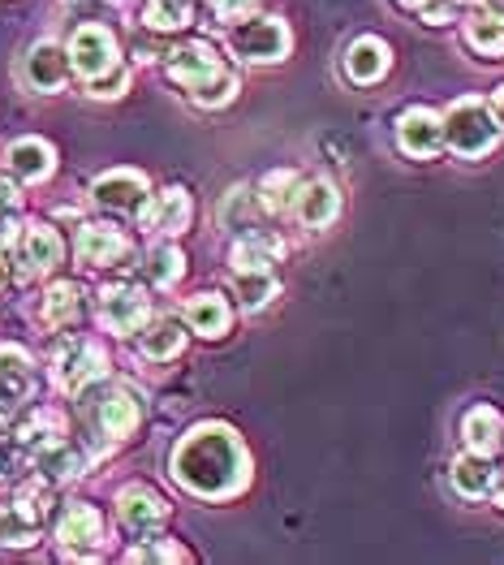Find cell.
<instances>
[{
  "instance_id": "f35d334b",
  "label": "cell",
  "mask_w": 504,
  "mask_h": 565,
  "mask_svg": "<svg viewBox=\"0 0 504 565\" xmlns=\"http://www.w3.org/2000/svg\"><path fill=\"white\" fill-rule=\"evenodd\" d=\"M406 9H431V0H401Z\"/></svg>"
},
{
  "instance_id": "d6986e66",
  "label": "cell",
  "mask_w": 504,
  "mask_h": 565,
  "mask_svg": "<svg viewBox=\"0 0 504 565\" xmlns=\"http://www.w3.org/2000/svg\"><path fill=\"white\" fill-rule=\"evenodd\" d=\"M293 212H298L302 225L323 230V225L336 221V212H341V194H336L332 182H307V186L298 190V199H293Z\"/></svg>"
},
{
  "instance_id": "e575fe53",
  "label": "cell",
  "mask_w": 504,
  "mask_h": 565,
  "mask_svg": "<svg viewBox=\"0 0 504 565\" xmlns=\"http://www.w3.org/2000/svg\"><path fill=\"white\" fill-rule=\"evenodd\" d=\"M126 87H130V74H126L121 65H117V70H108L104 78H92V83H87V92L99 95V99H108V95H121Z\"/></svg>"
},
{
  "instance_id": "8992f818",
  "label": "cell",
  "mask_w": 504,
  "mask_h": 565,
  "mask_svg": "<svg viewBox=\"0 0 504 565\" xmlns=\"http://www.w3.org/2000/svg\"><path fill=\"white\" fill-rule=\"evenodd\" d=\"M52 372L65 393H87V384L104 376V350L92 341H65L52 354Z\"/></svg>"
},
{
  "instance_id": "ffe728a7",
  "label": "cell",
  "mask_w": 504,
  "mask_h": 565,
  "mask_svg": "<svg viewBox=\"0 0 504 565\" xmlns=\"http://www.w3.org/2000/svg\"><path fill=\"white\" fill-rule=\"evenodd\" d=\"M461 436H465V449H470V454H483V458H492V454H496V449L504 445L501 415H496L492 406H474V411L461 419Z\"/></svg>"
},
{
  "instance_id": "7c38bea8",
  "label": "cell",
  "mask_w": 504,
  "mask_h": 565,
  "mask_svg": "<svg viewBox=\"0 0 504 565\" xmlns=\"http://www.w3.org/2000/svg\"><path fill=\"white\" fill-rule=\"evenodd\" d=\"M397 142H401V151L427 160V156H436V151L444 147V121H440L436 113H427V108H410V113L397 121Z\"/></svg>"
},
{
  "instance_id": "d6a6232c",
  "label": "cell",
  "mask_w": 504,
  "mask_h": 565,
  "mask_svg": "<svg viewBox=\"0 0 504 565\" xmlns=\"http://www.w3.org/2000/svg\"><path fill=\"white\" fill-rule=\"evenodd\" d=\"M250 207H255V194L246 186H233L225 194V203H221V221L229 230H250Z\"/></svg>"
},
{
  "instance_id": "7402d4cb",
  "label": "cell",
  "mask_w": 504,
  "mask_h": 565,
  "mask_svg": "<svg viewBox=\"0 0 504 565\" xmlns=\"http://www.w3.org/2000/svg\"><path fill=\"white\" fill-rule=\"evenodd\" d=\"M384 70H388V47L379 44V40H354V44H350V52H345V74H350V83L367 87L375 78H384Z\"/></svg>"
},
{
  "instance_id": "277c9868",
  "label": "cell",
  "mask_w": 504,
  "mask_h": 565,
  "mask_svg": "<svg viewBox=\"0 0 504 565\" xmlns=\"http://www.w3.org/2000/svg\"><path fill=\"white\" fill-rule=\"evenodd\" d=\"M229 44L242 61L272 65V61H280V56L289 52V31H285V22H276V18H246V22L233 26Z\"/></svg>"
},
{
  "instance_id": "e0dca14e",
  "label": "cell",
  "mask_w": 504,
  "mask_h": 565,
  "mask_svg": "<svg viewBox=\"0 0 504 565\" xmlns=\"http://www.w3.org/2000/svg\"><path fill=\"white\" fill-rule=\"evenodd\" d=\"M138 221H142L147 230H160V234H182L185 225H190V199H185V190H164V194H156L151 203L138 207Z\"/></svg>"
},
{
  "instance_id": "4fadbf2b",
  "label": "cell",
  "mask_w": 504,
  "mask_h": 565,
  "mask_svg": "<svg viewBox=\"0 0 504 565\" xmlns=\"http://www.w3.org/2000/svg\"><path fill=\"white\" fill-rule=\"evenodd\" d=\"M92 199L99 207H112V212H138V207L147 203V182H142V173L117 169V173L95 178Z\"/></svg>"
},
{
  "instance_id": "44dd1931",
  "label": "cell",
  "mask_w": 504,
  "mask_h": 565,
  "mask_svg": "<svg viewBox=\"0 0 504 565\" xmlns=\"http://www.w3.org/2000/svg\"><path fill=\"white\" fill-rule=\"evenodd\" d=\"M52 164H56V156H52V147L44 139H18L9 147V169L22 182H44L52 173Z\"/></svg>"
},
{
  "instance_id": "5b68a950",
  "label": "cell",
  "mask_w": 504,
  "mask_h": 565,
  "mask_svg": "<svg viewBox=\"0 0 504 565\" xmlns=\"http://www.w3.org/2000/svg\"><path fill=\"white\" fill-rule=\"evenodd\" d=\"M117 40L108 26H78L69 40V70H78V78H104L108 70H117Z\"/></svg>"
},
{
  "instance_id": "d590c367",
  "label": "cell",
  "mask_w": 504,
  "mask_h": 565,
  "mask_svg": "<svg viewBox=\"0 0 504 565\" xmlns=\"http://www.w3.org/2000/svg\"><path fill=\"white\" fill-rule=\"evenodd\" d=\"M18 199H22L18 186H13L9 178H0V216H4V212H13V207H18Z\"/></svg>"
},
{
  "instance_id": "484cf974",
  "label": "cell",
  "mask_w": 504,
  "mask_h": 565,
  "mask_svg": "<svg viewBox=\"0 0 504 565\" xmlns=\"http://www.w3.org/2000/svg\"><path fill=\"white\" fill-rule=\"evenodd\" d=\"M78 311H83V294H78V285L61 281L47 289L44 298V320L52 329H65V324H74L78 320Z\"/></svg>"
},
{
  "instance_id": "4dcf8cb0",
  "label": "cell",
  "mask_w": 504,
  "mask_h": 565,
  "mask_svg": "<svg viewBox=\"0 0 504 565\" xmlns=\"http://www.w3.org/2000/svg\"><path fill=\"white\" fill-rule=\"evenodd\" d=\"M147 277L156 285H173L182 277V250L178 246H156L147 255Z\"/></svg>"
},
{
  "instance_id": "1f68e13d",
  "label": "cell",
  "mask_w": 504,
  "mask_h": 565,
  "mask_svg": "<svg viewBox=\"0 0 504 565\" xmlns=\"http://www.w3.org/2000/svg\"><path fill=\"white\" fill-rule=\"evenodd\" d=\"M237 294H242V302H246L250 311H259V307L272 302L276 281L268 273H237Z\"/></svg>"
},
{
  "instance_id": "ab89813d",
  "label": "cell",
  "mask_w": 504,
  "mask_h": 565,
  "mask_svg": "<svg viewBox=\"0 0 504 565\" xmlns=\"http://www.w3.org/2000/svg\"><path fill=\"white\" fill-rule=\"evenodd\" d=\"M496 505L504 510V475H501V483H496Z\"/></svg>"
},
{
  "instance_id": "9a60e30c",
  "label": "cell",
  "mask_w": 504,
  "mask_h": 565,
  "mask_svg": "<svg viewBox=\"0 0 504 565\" xmlns=\"http://www.w3.org/2000/svg\"><path fill=\"white\" fill-rule=\"evenodd\" d=\"M56 264H61V237L52 234L47 225H31L26 234L18 237V273L22 277H40Z\"/></svg>"
},
{
  "instance_id": "603a6c76",
  "label": "cell",
  "mask_w": 504,
  "mask_h": 565,
  "mask_svg": "<svg viewBox=\"0 0 504 565\" xmlns=\"http://www.w3.org/2000/svg\"><path fill=\"white\" fill-rule=\"evenodd\" d=\"M182 341L185 332L178 320H151V324H142V332H138V345H142L147 359H173L182 350Z\"/></svg>"
},
{
  "instance_id": "7a4b0ae2",
  "label": "cell",
  "mask_w": 504,
  "mask_h": 565,
  "mask_svg": "<svg viewBox=\"0 0 504 565\" xmlns=\"http://www.w3.org/2000/svg\"><path fill=\"white\" fill-rule=\"evenodd\" d=\"M169 78L185 87V95L203 108H221L237 95V78L225 70V61L216 56V47L185 44L169 56Z\"/></svg>"
},
{
  "instance_id": "2e32d148",
  "label": "cell",
  "mask_w": 504,
  "mask_h": 565,
  "mask_svg": "<svg viewBox=\"0 0 504 565\" xmlns=\"http://www.w3.org/2000/svg\"><path fill=\"white\" fill-rule=\"evenodd\" d=\"M78 259L92 268H112V264L130 259V242L108 225H83L78 230Z\"/></svg>"
},
{
  "instance_id": "d4e9b609",
  "label": "cell",
  "mask_w": 504,
  "mask_h": 565,
  "mask_svg": "<svg viewBox=\"0 0 504 565\" xmlns=\"http://www.w3.org/2000/svg\"><path fill=\"white\" fill-rule=\"evenodd\" d=\"M185 320H190V329L203 332V337H221V332L229 329V307L216 294H203V298H194L185 307Z\"/></svg>"
},
{
  "instance_id": "f1b7e54d",
  "label": "cell",
  "mask_w": 504,
  "mask_h": 565,
  "mask_svg": "<svg viewBox=\"0 0 504 565\" xmlns=\"http://www.w3.org/2000/svg\"><path fill=\"white\" fill-rule=\"evenodd\" d=\"M276 242H264L259 234L242 237L237 246H233V273H268L276 264Z\"/></svg>"
},
{
  "instance_id": "52a82bcc",
  "label": "cell",
  "mask_w": 504,
  "mask_h": 565,
  "mask_svg": "<svg viewBox=\"0 0 504 565\" xmlns=\"http://www.w3.org/2000/svg\"><path fill=\"white\" fill-rule=\"evenodd\" d=\"M31 388H35L31 359L22 350H13V345H0V419L18 415L31 402Z\"/></svg>"
},
{
  "instance_id": "4316f807",
  "label": "cell",
  "mask_w": 504,
  "mask_h": 565,
  "mask_svg": "<svg viewBox=\"0 0 504 565\" xmlns=\"http://www.w3.org/2000/svg\"><path fill=\"white\" fill-rule=\"evenodd\" d=\"M465 44L483 56H504V18L496 13H479L465 22Z\"/></svg>"
},
{
  "instance_id": "f546056e",
  "label": "cell",
  "mask_w": 504,
  "mask_h": 565,
  "mask_svg": "<svg viewBox=\"0 0 504 565\" xmlns=\"http://www.w3.org/2000/svg\"><path fill=\"white\" fill-rule=\"evenodd\" d=\"M142 22L151 31H182L190 22V0H147Z\"/></svg>"
},
{
  "instance_id": "3957f363",
  "label": "cell",
  "mask_w": 504,
  "mask_h": 565,
  "mask_svg": "<svg viewBox=\"0 0 504 565\" xmlns=\"http://www.w3.org/2000/svg\"><path fill=\"white\" fill-rule=\"evenodd\" d=\"M496 135H501V126H496V117H492V108L483 99H458L449 108V117H444V142L465 160L492 151Z\"/></svg>"
},
{
  "instance_id": "8d00e7d4",
  "label": "cell",
  "mask_w": 504,
  "mask_h": 565,
  "mask_svg": "<svg viewBox=\"0 0 504 565\" xmlns=\"http://www.w3.org/2000/svg\"><path fill=\"white\" fill-rule=\"evenodd\" d=\"M250 4H255V0H216L221 13H242V9H250Z\"/></svg>"
},
{
  "instance_id": "ac0fdd59",
  "label": "cell",
  "mask_w": 504,
  "mask_h": 565,
  "mask_svg": "<svg viewBox=\"0 0 504 565\" xmlns=\"http://www.w3.org/2000/svg\"><path fill=\"white\" fill-rule=\"evenodd\" d=\"M35 467H40L44 479L65 483V479H78V475L87 471V454H83L78 445H69V440L52 436V440H44V445L35 449Z\"/></svg>"
},
{
  "instance_id": "74e56055",
  "label": "cell",
  "mask_w": 504,
  "mask_h": 565,
  "mask_svg": "<svg viewBox=\"0 0 504 565\" xmlns=\"http://www.w3.org/2000/svg\"><path fill=\"white\" fill-rule=\"evenodd\" d=\"M492 117H496V126H504V87L492 95Z\"/></svg>"
},
{
  "instance_id": "8fae6325",
  "label": "cell",
  "mask_w": 504,
  "mask_h": 565,
  "mask_svg": "<svg viewBox=\"0 0 504 565\" xmlns=\"http://www.w3.org/2000/svg\"><path fill=\"white\" fill-rule=\"evenodd\" d=\"M65 74H69V52L56 44H35L26 52V61H22V83L31 87V92H56L61 83H65Z\"/></svg>"
},
{
  "instance_id": "6da1fadb",
  "label": "cell",
  "mask_w": 504,
  "mask_h": 565,
  "mask_svg": "<svg viewBox=\"0 0 504 565\" xmlns=\"http://www.w3.org/2000/svg\"><path fill=\"white\" fill-rule=\"evenodd\" d=\"M173 479L185 492L221 501L246 483V449L237 440V431L221 424L194 427L182 436V445L173 449Z\"/></svg>"
},
{
  "instance_id": "ba28073f",
  "label": "cell",
  "mask_w": 504,
  "mask_h": 565,
  "mask_svg": "<svg viewBox=\"0 0 504 565\" xmlns=\"http://www.w3.org/2000/svg\"><path fill=\"white\" fill-rule=\"evenodd\" d=\"M95 419L104 427V436L121 440V436H130L138 427V419H142V397H138L135 388H126V384H112L108 393H99Z\"/></svg>"
},
{
  "instance_id": "cb8c5ba5",
  "label": "cell",
  "mask_w": 504,
  "mask_h": 565,
  "mask_svg": "<svg viewBox=\"0 0 504 565\" xmlns=\"http://www.w3.org/2000/svg\"><path fill=\"white\" fill-rule=\"evenodd\" d=\"M453 488H458L461 497H470V501L487 497V492H492V467H487V458H483V454L458 458V462H453Z\"/></svg>"
},
{
  "instance_id": "836d02e7",
  "label": "cell",
  "mask_w": 504,
  "mask_h": 565,
  "mask_svg": "<svg viewBox=\"0 0 504 565\" xmlns=\"http://www.w3.org/2000/svg\"><path fill=\"white\" fill-rule=\"evenodd\" d=\"M130 557H135V562H185V548L169 544V540H160V544H142V548H135Z\"/></svg>"
},
{
  "instance_id": "30bf717a",
  "label": "cell",
  "mask_w": 504,
  "mask_h": 565,
  "mask_svg": "<svg viewBox=\"0 0 504 565\" xmlns=\"http://www.w3.org/2000/svg\"><path fill=\"white\" fill-rule=\"evenodd\" d=\"M56 540H61V548L69 557H92L99 548V540H104V522H99L92 505H69L61 526H56Z\"/></svg>"
},
{
  "instance_id": "5bb4252c",
  "label": "cell",
  "mask_w": 504,
  "mask_h": 565,
  "mask_svg": "<svg viewBox=\"0 0 504 565\" xmlns=\"http://www.w3.org/2000/svg\"><path fill=\"white\" fill-rule=\"evenodd\" d=\"M164 514H169L164 497H156V492H151V488H142V483L126 488V492H121V501H117V519H121L126 531H135V535L156 531V526L164 522Z\"/></svg>"
},
{
  "instance_id": "83f0119b",
  "label": "cell",
  "mask_w": 504,
  "mask_h": 565,
  "mask_svg": "<svg viewBox=\"0 0 504 565\" xmlns=\"http://www.w3.org/2000/svg\"><path fill=\"white\" fill-rule=\"evenodd\" d=\"M298 190H302V178L298 173H289V169H276L264 178V186H259V203L268 207V212H289L293 207V199H298Z\"/></svg>"
},
{
  "instance_id": "9c48e42d",
  "label": "cell",
  "mask_w": 504,
  "mask_h": 565,
  "mask_svg": "<svg viewBox=\"0 0 504 565\" xmlns=\"http://www.w3.org/2000/svg\"><path fill=\"white\" fill-rule=\"evenodd\" d=\"M99 320L108 324L112 332H138L147 324V294L135 289V285H112V289H104V298H99Z\"/></svg>"
}]
</instances>
